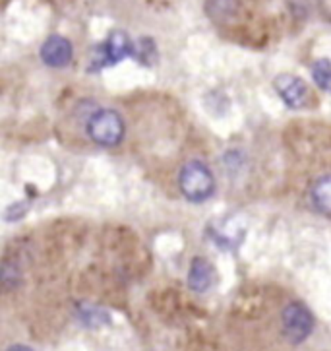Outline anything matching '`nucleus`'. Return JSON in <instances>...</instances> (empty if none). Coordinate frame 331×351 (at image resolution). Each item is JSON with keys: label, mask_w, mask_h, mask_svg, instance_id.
<instances>
[{"label": "nucleus", "mask_w": 331, "mask_h": 351, "mask_svg": "<svg viewBox=\"0 0 331 351\" xmlns=\"http://www.w3.org/2000/svg\"><path fill=\"white\" fill-rule=\"evenodd\" d=\"M178 184L183 194L190 202H204L215 191L213 173L202 161H188L181 169Z\"/></svg>", "instance_id": "1"}, {"label": "nucleus", "mask_w": 331, "mask_h": 351, "mask_svg": "<svg viewBox=\"0 0 331 351\" xmlns=\"http://www.w3.org/2000/svg\"><path fill=\"white\" fill-rule=\"evenodd\" d=\"M88 134L95 144L103 147H113L120 144V140L124 136V121L116 111L99 109L88 121Z\"/></svg>", "instance_id": "2"}, {"label": "nucleus", "mask_w": 331, "mask_h": 351, "mask_svg": "<svg viewBox=\"0 0 331 351\" xmlns=\"http://www.w3.org/2000/svg\"><path fill=\"white\" fill-rule=\"evenodd\" d=\"M281 322H283V332L291 343H302L314 328L312 313L302 303L287 305L281 315Z\"/></svg>", "instance_id": "3"}, {"label": "nucleus", "mask_w": 331, "mask_h": 351, "mask_svg": "<svg viewBox=\"0 0 331 351\" xmlns=\"http://www.w3.org/2000/svg\"><path fill=\"white\" fill-rule=\"evenodd\" d=\"M130 55H134V45H132L130 37L124 32H113L103 45L97 47L92 66H95V69L111 66V64H116Z\"/></svg>", "instance_id": "4"}, {"label": "nucleus", "mask_w": 331, "mask_h": 351, "mask_svg": "<svg viewBox=\"0 0 331 351\" xmlns=\"http://www.w3.org/2000/svg\"><path fill=\"white\" fill-rule=\"evenodd\" d=\"M274 86L275 91L279 93V97L291 109H302V107H306L310 97H312L306 82L302 78H298V76H293V74H281V76H277Z\"/></svg>", "instance_id": "5"}, {"label": "nucleus", "mask_w": 331, "mask_h": 351, "mask_svg": "<svg viewBox=\"0 0 331 351\" xmlns=\"http://www.w3.org/2000/svg\"><path fill=\"white\" fill-rule=\"evenodd\" d=\"M41 58L47 66L62 69L72 60V43L62 35H51L41 47Z\"/></svg>", "instance_id": "6"}, {"label": "nucleus", "mask_w": 331, "mask_h": 351, "mask_svg": "<svg viewBox=\"0 0 331 351\" xmlns=\"http://www.w3.org/2000/svg\"><path fill=\"white\" fill-rule=\"evenodd\" d=\"M215 282V270L206 258H194L188 272V287L196 293H204Z\"/></svg>", "instance_id": "7"}, {"label": "nucleus", "mask_w": 331, "mask_h": 351, "mask_svg": "<svg viewBox=\"0 0 331 351\" xmlns=\"http://www.w3.org/2000/svg\"><path fill=\"white\" fill-rule=\"evenodd\" d=\"M310 200L321 215L331 217V175H321L314 181L310 189Z\"/></svg>", "instance_id": "8"}, {"label": "nucleus", "mask_w": 331, "mask_h": 351, "mask_svg": "<svg viewBox=\"0 0 331 351\" xmlns=\"http://www.w3.org/2000/svg\"><path fill=\"white\" fill-rule=\"evenodd\" d=\"M207 10L215 20L223 22V20H230L237 14L239 4H237V0H209Z\"/></svg>", "instance_id": "9"}, {"label": "nucleus", "mask_w": 331, "mask_h": 351, "mask_svg": "<svg viewBox=\"0 0 331 351\" xmlns=\"http://www.w3.org/2000/svg\"><path fill=\"white\" fill-rule=\"evenodd\" d=\"M78 317L81 318V322L85 326H101V324H107L111 320L109 315L101 308H97V306H80Z\"/></svg>", "instance_id": "10"}, {"label": "nucleus", "mask_w": 331, "mask_h": 351, "mask_svg": "<svg viewBox=\"0 0 331 351\" xmlns=\"http://www.w3.org/2000/svg\"><path fill=\"white\" fill-rule=\"evenodd\" d=\"M312 78H314V82L320 86L321 90L331 91V62L330 60L321 58V60H318V62H314V66H312Z\"/></svg>", "instance_id": "11"}, {"label": "nucleus", "mask_w": 331, "mask_h": 351, "mask_svg": "<svg viewBox=\"0 0 331 351\" xmlns=\"http://www.w3.org/2000/svg\"><path fill=\"white\" fill-rule=\"evenodd\" d=\"M134 55H136L137 60H142L144 64H151L153 58H155V45H153V41H151V39H142L137 51L134 49Z\"/></svg>", "instance_id": "12"}, {"label": "nucleus", "mask_w": 331, "mask_h": 351, "mask_svg": "<svg viewBox=\"0 0 331 351\" xmlns=\"http://www.w3.org/2000/svg\"><path fill=\"white\" fill-rule=\"evenodd\" d=\"M6 351H34L31 348H27V346H12V348H8Z\"/></svg>", "instance_id": "13"}, {"label": "nucleus", "mask_w": 331, "mask_h": 351, "mask_svg": "<svg viewBox=\"0 0 331 351\" xmlns=\"http://www.w3.org/2000/svg\"><path fill=\"white\" fill-rule=\"evenodd\" d=\"M323 2H326V8H328V12L331 14V0H323Z\"/></svg>", "instance_id": "14"}]
</instances>
